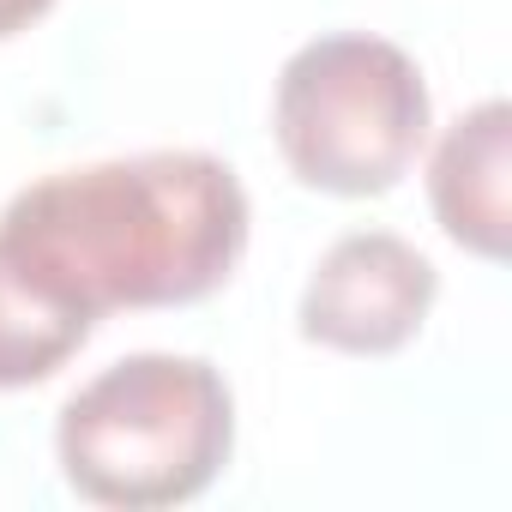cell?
Segmentation results:
<instances>
[{"instance_id":"6da1fadb","label":"cell","mask_w":512,"mask_h":512,"mask_svg":"<svg viewBox=\"0 0 512 512\" xmlns=\"http://www.w3.org/2000/svg\"><path fill=\"white\" fill-rule=\"evenodd\" d=\"M247 193L223 157L139 151L55 169L0 211V241L85 314L187 308L247 253Z\"/></svg>"},{"instance_id":"7a4b0ae2","label":"cell","mask_w":512,"mask_h":512,"mask_svg":"<svg viewBox=\"0 0 512 512\" xmlns=\"http://www.w3.org/2000/svg\"><path fill=\"white\" fill-rule=\"evenodd\" d=\"M61 476L115 512L199 500L235 452V398L205 356L139 350L85 380L55 422Z\"/></svg>"},{"instance_id":"3957f363","label":"cell","mask_w":512,"mask_h":512,"mask_svg":"<svg viewBox=\"0 0 512 512\" xmlns=\"http://www.w3.org/2000/svg\"><path fill=\"white\" fill-rule=\"evenodd\" d=\"M434 127L422 67L368 31L302 43L272 97V133L290 175L314 193L374 199L392 193L422 157Z\"/></svg>"},{"instance_id":"277c9868","label":"cell","mask_w":512,"mask_h":512,"mask_svg":"<svg viewBox=\"0 0 512 512\" xmlns=\"http://www.w3.org/2000/svg\"><path fill=\"white\" fill-rule=\"evenodd\" d=\"M434 296L440 272L416 241L392 229H356L320 253L296 326L308 344L338 356H392L422 332Z\"/></svg>"},{"instance_id":"5b68a950","label":"cell","mask_w":512,"mask_h":512,"mask_svg":"<svg viewBox=\"0 0 512 512\" xmlns=\"http://www.w3.org/2000/svg\"><path fill=\"white\" fill-rule=\"evenodd\" d=\"M506 175H512V109L488 97L470 115H458L428 157V205L440 229L476 260H506V229H512Z\"/></svg>"},{"instance_id":"8992f818","label":"cell","mask_w":512,"mask_h":512,"mask_svg":"<svg viewBox=\"0 0 512 512\" xmlns=\"http://www.w3.org/2000/svg\"><path fill=\"white\" fill-rule=\"evenodd\" d=\"M91 332H97V314L67 302L49 278H37L0 241V392L43 386L85 350Z\"/></svg>"},{"instance_id":"52a82bcc","label":"cell","mask_w":512,"mask_h":512,"mask_svg":"<svg viewBox=\"0 0 512 512\" xmlns=\"http://www.w3.org/2000/svg\"><path fill=\"white\" fill-rule=\"evenodd\" d=\"M49 7H55V0H0V43L19 37V31H31Z\"/></svg>"}]
</instances>
